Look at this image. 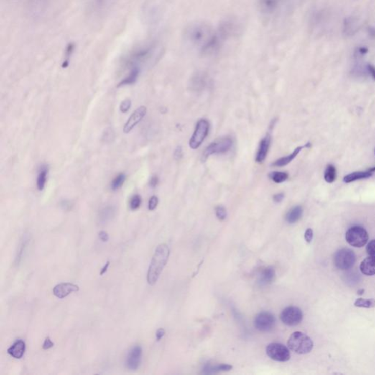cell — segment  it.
<instances>
[{
    "mask_svg": "<svg viewBox=\"0 0 375 375\" xmlns=\"http://www.w3.org/2000/svg\"><path fill=\"white\" fill-rule=\"evenodd\" d=\"M367 70L368 73L371 74V77H372L373 79L375 80V67L374 65H371V64H368L367 65Z\"/></svg>",
    "mask_w": 375,
    "mask_h": 375,
    "instance_id": "c3c4849f",
    "label": "cell"
},
{
    "mask_svg": "<svg viewBox=\"0 0 375 375\" xmlns=\"http://www.w3.org/2000/svg\"><path fill=\"white\" fill-rule=\"evenodd\" d=\"M356 261V256L352 250L349 248H342L335 254L334 263L339 269L348 270L354 266Z\"/></svg>",
    "mask_w": 375,
    "mask_h": 375,
    "instance_id": "ba28073f",
    "label": "cell"
},
{
    "mask_svg": "<svg viewBox=\"0 0 375 375\" xmlns=\"http://www.w3.org/2000/svg\"><path fill=\"white\" fill-rule=\"evenodd\" d=\"M233 368V366L228 364H221L215 366L214 367L213 366H208V368H205V371H207L206 373H216L219 372V371H228Z\"/></svg>",
    "mask_w": 375,
    "mask_h": 375,
    "instance_id": "836d02e7",
    "label": "cell"
},
{
    "mask_svg": "<svg viewBox=\"0 0 375 375\" xmlns=\"http://www.w3.org/2000/svg\"><path fill=\"white\" fill-rule=\"evenodd\" d=\"M25 350V342L22 340H18L8 349V353L16 359H21L24 356Z\"/></svg>",
    "mask_w": 375,
    "mask_h": 375,
    "instance_id": "ac0fdd59",
    "label": "cell"
},
{
    "mask_svg": "<svg viewBox=\"0 0 375 375\" xmlns=\"http://www.w3.org/2000/svg\"><path fill=\"white\" fill-rule=\"evenodd\" d=\"M29 238L27 236H24L23 239L21 240L20 246H19V249H18L17 254L16 256V261L15 263L16 265H19L22 260L23 257H24V253H25L26 249L28 244H29Z\"/></svg>",
    "mask_w": 375,
    "mask_h": 375,
    "instance_id": "f1b7e54d",
    "label": "cell"
},
{
    "mask_svg": "<svg viewBox=\"0 0 375 375\" xmlns=\"http://www.w3.org/2000/svg\"><path fill=\"white\" fill-rule=\"evenodd\" d=\"M131 107V101L130 99H126L124 100L122 103H121V106H120V110H121V113H126L127 111H129L130 108Z\"/></svg>",
    "mask_w": 375,
    "mask_h": 375,
    "instance_id": "74e56055",
    "label": "cell"
},
{
    "mask_svg": "<svg viewBox=\"0 0 375 375\" xmlns=\"http://www.w3.org/2000/svg\"><path fill=\"white\" fill-rule=\"evenodd\" d=\"M304 147H306V146L296 148L295 151L292 152V154L289 155V156H285V157L280 158V159L275 161L274 164H272V166H274V167H284V166L287 165V164H289L291 161L296 158V156L299 154V153H300L303 148Z\"/></svg>",
    "mask_w": 375,
    "mask_h": 375,
    "instance_id": "603a6c76",
    "label": "cell"
},
{
    "mask_svg": "<svg viewBox=\"0 0 375 375\" xmlns=\"http://www.w3.org/2000/svg\"><path fill=\"white\" fill-rule=\"evenodd\" d=\"M54 346V343L51 340L49 337H47L44 340V344H43L42 348L44 350H49V349L53 348Z\"/></svg>",
    "mask_w": 375,
    "mask_h": 375,
    "instance_id": "60d3db41",
    "label": "cell"
},
{
    "mask_svg": "<svg viewBox=\"0 0 375 375\" xmlns=\"http://www.w3.org/2000/svg\"><path fill=\"white\" fill-rule=\"evenodd\" d=\"M284 198V195L283 193L276 194V195H275L274 197H273L275 202H281Z\"/></svg>",
    "mask_w": 375,
    "mask_h": 375,
    "instance_id": "bcb514c9",
    "label": "cell"
},
{
    "mask_svg": "<svg viewBox=\"0 0 375 375\" xmlns=\"http://www.w3.org/2000/svg\"><path fill=\"white\" fill-rule=\"evenodd\" d=\"M330 15L325 8H316L309 17V29L313 33H322L329 24Z\"/></svg>",
    "mask_w": 375,
    "mask_h": 375,
    "instance_id": "5b68a950",
    "label": "cell"
},
{
    "mask_svg": "<svg viewBox=\"0 0 375 375\" xmlns=\"http://www.w3.org/2000/svg\"><path fill=\"white\" fill-rule=\"evenodd\" d=\"M269 177L275 183H281L288 179L289 175L287 172H274L269 174Z\"/></svg>",
    "mask_w": 375,
    "mask_h": 375,
    "instance_id": "f546056e",
    "label": "cell"
},
{
    "mask_svg": "<svg viewBox=\"0 0 375 375\" xmlns=\"http://www.w3.org/2000/svg\"><path fill=\"white\" fill-rule=\"evenodd\" d=\"M164 335H165V330H164V329L159 328L156 333V340L157 341H160L161 339L164 336Z\"/></svg>",
    "mask_w": 375,
    "mask_h": 375,
    "instance_id": "ee69618b",
    "label": "cell"
},
{
    "mask_svg": "<svg viewBox=\"0 0 375 375\" xmlns=\"http://www.w3.org/2000/svg\"><path fill=\"white\" fill-rule=\"evenodd\" d=\"M50 0H27L29 11L34 14H41L46 9Z\"/></svg>",
    "mask_w": 375,
    "mask_h": 375,
    "instance_id": "44dd1931",
    "label": "cell"
},
{
    "mask_svg": "<svg viewBox=\"0 0 375 375\" xmlns=\"http://www.w3.org/2000/svg\"><path fill=\"white\" fill-rule=\"evenodd\" d=\"M48 172H49V169H48L47 166L44 165L41 167L37 179V188L39 191H43L45 188L46 182L47 180Z\"/></svg>",
    "mask_w": 375,
    "mask_h": 375,
    "instance_id": "484cf974",
    "label": "cell"
},
{
    "mask_svg": "<svg viewBox=\"0 0 375 375\" xmlns=\"http://www.w3.org/2000/svg\"><path fill=\"white\" fill-rule=\"evenodd\" d=\"M98 237H99L100 240L103 242H107L108 239H109L108 233L106 231L100 232Z\"/></svg>",
    "mask_w": 375,
    "mask_h": 375,
    "instance_id": "7bdbcfd3",
    "label": "cell"
},
{
    "mask_svg": "<svg viewBox=\"0 0 375 375\" xmlns=\"http://www.w3.org/2000/svg\"><path fill=\"white\" fill-rule=\"evenodd\" d=\"M233 140L230 137L221 138L212 142L204 151L202 160L205 161L213 154H223L230 151L233 146Z\"/></svg>",
    "mask_w": 375,
    "mask_h": 375,
    "instance_id": "9c48e42d",
    "label": "cell"
},
{
    "mask_svg": "<svg viewBox=\"0 0 375 375\" xmlns=\"http://www.w3.org/2000/svg\"><path fill=\"white\" fill-rule=\"evenodd\" d=\"M355 307L361 308H374L375 307L374 299L358 298L354 303Z\"/></svg>",
    "mask_w": 375,
    "mask_h": 375,
    "instance_id": "1f68e13d",
    "label": "cell"
},
{
    "mask_svg": "<svg viewBox=\"0 0 375 375\" xmlns=\"http://www.w3.org/2000/svg\"><path fill=\"white\" fill-rule=\"evenodd\" d=\"M266 354L276 361L286 362L290 359V352L282 344L271 343L266 348Z\"/></svg>",
    "mask_w": 375,
    "mask_h": 375,
    "instance_id": "30bf717a",
    "label": "cell"
},
{
    "mask_svg": "<svg viewBox=\"0 0 375 375\" xmlns=\"http://www.w3.org/2000/svg\"><path fill=\"white\" fill-rule=\"evenodd\" d=\"M289 348L297 354H307L313 349V342L308 335L302 332H295L287 342Z\"/></svg>",
    "mask_w": 375,
    "mask_h": 375,
    "instance_id": "277c9868",
    "label": "cell"
},
{
    "mask_svg": "<svg viewBox=\"0 0 375 375\" xmlns=\"http://www.w3.org/2000/svg\"><path fill=\"white\" fill-rule=\"evenodd\" d=\"M303 208L301 206H296L291 209L286 215V221L289 223H295L302 218Z\"/></svg>",
    "mask_w": 375,
    "mask_h": 375,
    "instance_id": "d4e9b609",
    "label": "cell"
},
{
    "mask_svg": "<svg viewBox=\"0 0 375 375\" xmlns=\"http://www.w3.org/2000/svg\"><path fill=\"white\" fill-rule=\"evenodd\" d=\"M88 9L90 12L101 14L109 7L111 0H87Z\"/></svg>",
    "mask_w": 375,
    "mask_h": 375,
    "instance_id": "e0dca14e",
    "label": "cell"
},
{
    "mask_svg": "<svg viewBox=\"0 0 375 375\" xmlns=\"http://www.w3.org/2000/svg\"><path fill=\"white\" fill-rule=\"evenodd\" d=\"M169 254L170 250L165 243H162L156 248L148 270L147 281L149 285H154L157 282L163 269L167 265Z\"/></svg>",
    "mask_w": 375,
    "mask_h": 375,
    "instance_id": "3957f363",
    "label": "cell"
},
{
    "mask_svg": "<svg viewBox=\"0 0 375 375\" xmlns=\"http://www.w3.org/2000/svg\"><path fill=\"white\" fill-rule=\"evenodd\" d=\"M302 0H258L259 12L268 18L289 14Z\"/></svg>",
    "mask_w": 375,
    "mask_h": 375,
    "instance_id": "7a4b0ae2",
    "label": "cell"
},
{
    "mask_svg": "<svg viewBox=\"0 0 375 375\" xmlns=\"http://www.w3.org/2000/svg\"><path fill=\"white\" fill-rule=\"evenodd\" d=\"M357 52L356 54H358V55L359 56H363L365 55V54H366L368 53V48L365 47H358V49H356Z\"/></svg>",
    "mask_w": 375,
    "mask_h": 375,
    "instance_id": "f6af8a7d",
    "label": "cell"
},
{
    "mask_svg": "<svg viewBox=\"0 0 375 375\" xmlns=\"http://www.w3.org/2000/svg\"><path fill=\"white\" fill-rule=\"evenodd\" d=\"M275 276L276 273L274 268H266L261 274V283L264 284H271L274 280Z\"/></svg>",
    "mask_w": 375,
    "mask_h": 375,
    "instance_id": "4316f807",
    "label": "cell"
},
{
    "mask_svg": "<svg viewBox=\"0 0 375 375\" xmlns=\"http://www.w3.org/2000/svg\"><path fill=\"white\" fill-rule=\"evenodd\" d=\"M324 177H325V181L329 182V183L334 182L335 178H336V170H335L334 166L329 164L326 168V170H325Z\"/></svg>",
    "mask_w": 375,
    "mask_h": 375,
    "instance_id": "4dcf8cb0",
    "label": "cell"
},
{
    "mask_svg": "<svg viewBox=\"0 0 375 375\" xmlns=\"http://www.w3.org/2000/svg\"><path fill=\"white\" fill-rule=\"evenodd\" d=\"M304 238H305L306 241L308 243H310L313 238V231L312 229L309 228L306 230L305 234H304Z\"/></svg>",
    "mask_w": 375,
    "mask_h": 375,
    "instance_id": "b9f144b4",
    "label": "cell"
},
{
    "mask_svg": "<svg viewBox=\"0 0 375 375\" xmlns=\"http://www.w3.org/2000/svg\"><path fill=\"white\" fill-rule=\"evenodd\" d=\"M115 209L114 207L107 206L106 208H103L99 212V215H98V219H99L100 223H106L107 222L111 221L113 217L115 216Z\"/></svg>",
    "mask_w": 375,
    "mask_h": 375,
    "instance_id": "cb8c5ba5",
    "label": "cell"
},
{
    "mask_svg": "<svg viewBox=\"0 0 375 375\" xmlns=\"http://www.w3.org/2000/svg\"><path fill=\"white\" fill-rule=\"evenodd\" d=\"M360 26L361 24L358 18L355 16L346 18L344 21L343 27H342L344 35L347 37L354 36L359 30Z\"/></svg>",
    "mask_w": 375,
    "mask_h": 375,
    "instance_id": "2e32d148",
    "label": "cell"
},
{
    "mask_svg": "<svg viewBox=\"0 0 375 375\" xmlns=\"http://www.w3.org/2000/svg\"><path fill=\"white\" fill-rule=\"evenodd\" d=\"M114 131L111 128H108L107 129H106V131L103 132V136H102L103 140L106 143L111 142L114 139Z\"/></svg>",
    "mask_w": 375,
    "mask_h": 375,
    "instance_id": "d590c367",
    "label": "cell"
},
{
    "mask_svg": "<svg viewBox=\"0 0 375 375\" xmlns=\"http://www.w3.org/2000/svg\"><path fill=\"white\" fill-rule=\"evenodd\" d=\"M80 290L78 285L72 283H61L57 284L53 289V294L59 299H63L70 295L73 292Z\"/></svg>",
    "mask_w": 375,
    "mask_h": 375,
    "instance_id": "9a60e30c",
    "label": "cell"
},
{
    "mask_svg": "<svg viewBox=\"0 0 375 375\" xmlns=\"http://www.w3.org/2000/svg\"><path fill=\"white\" fill-rule=\"evenodd\" d=\"M366 251H367L368 254L371 256H374L375 257V240H373L367 245L366 247Z\"/></svg>",
    "mask_w": 375,
    "mask_h": 375,
    "instance_id": "ab89813d",
    "label": "cell"
},
{
    "mask_svg": "<svg viewBox=\"0 0 375 375\" xmlns=\"http://www.w3.org/2000/svg\"><path fill=\"white\" fill-rule=\"evenodd\" d=\"M360 269L362 274L366 276H373L375 275V257L370 256L362 261Z\"/></svg>",
    "mask_w": 375,
    "mask_h": 375,
    "instance_id": "7402d4cb",
    "label": "cell"
},
{
    "mask_svg": "<svg viewBox=\"0 0 375 375\" xmlns=\"http://www.w3.org/2000/svg\"><path fill=\"white\" fill-rule=\"evenodd\" d=\"M140 71L138 70H132L130 71L129 74L127 75V77H125L123 80H122L119 84L118 85V87L125 86V85H132L135 83L137 80L138 77H139Z\"/></svg>",
    "mask_w": 375,
    "mask_h": 375,
    "instance_id": "83f0119b",
    "label": "cell"
},
{
    "mask_svg": "<svg viewBox=\"0 0 375 375\" xmlns=\"http://www.w3.org/2000/svg\"><path fill=\"white\" fill-rule=\"evenodd\" d=\"M345 238L350 246L361 248L367 243L368 235L364 228L355 226L349 229L347 231Z\"/></svg>",
    "mask_w": 375,
    "mask_h": 375,
    "instance_id": "8992f818",
    "label": "cell"
},
{
    "mask_svg": "<svg viewBox=\"0 0 375 375\" xmlns=\"http://www.w3.org/2000/svg\"><path fill=\"white\" fill-rule=\"evenodd\" d=\"M276 318L271 312H262L255 317L254 326L261 332H269L274 328Z\"/></svg>",
    "mask_w": 375,
    "mask_h": 375,
    "instance_id": "7c38bea8",
    "label": "cell"
},
{
    "mask_svg": "<svg viewBox=\"0 0 375 375\" xmlns=\"http://www.w3.org/2000/svg\"><path fill=\"white\" fill-rule=\"evenodd\" d=\"M158 203H159V199L156 196H153L151 197L149 200V205H148V208L149 210H154L157 207Z\"/></svg>",
    "mask_w": 375,
    "mask_h": 375,
    "instance_id": "f35d334b",
    "label": "cell"
},
{
    "mask_svg": "<svg viewBox=\"0 0 375 375\" xmlns=\"http://www.w3.org/2000/svg\"><path fill=\"white\" fill-rule=\"evenodd\" d=\"M215 213H216V216L220 221H223L227 217V210L226 209L223 208V206H218L215 209Z\"/></svg>",
    "mask_w": 375,
    "mask_h": 375,
    "instance_id": "8d00e7d4",
    "label": "cell"
},
{
    "mask_svg": "<svg viewBox=\"0 0 375 375\" xmlns=\"http://www.w3.org/2000/svg\"><path fill=\"white\" fill-rule=\"evenodd\" d=\"M130 208L132 210H136L140 208L141 205V197L140 195H135L131 197L129 202Z\"/></svg>",
    "mask_w": 375,
    "mask_h": 375,
    "instance_id": "e575fe53",
    "label": "cell"
},
{
    "mask_svg": "<svg viewBox=\"0 0 375 375\" xmlns=\"http://www.w3.org/2000/svg\"><path fill=\"white\" fill-rule=\"evenodd\" d=\"M141 356H142V348L139 345L133 347L130 350L126 357V365L128 369H137L140 366Z\"/></svg>",
    "mask_w": 375,
    "mask_h": 375,
    "instance_id": "5bb4252c",
    "label": "cell"
},
{
    "mask_svg": "<svg viewBox=\"0 0 375 375\" xmlns=\"http://www.w3.org/2000/svg\"><path fill=\"white\" fill-rule=\"evenodd\" d=\"M271 136L270 134L266 135L263 138L262 140L261 141L256 157V161L258 163H262L265 159H266L268 149H269L270 145H271Z\"/></svg>",
    "mask_w": 375,
    "mask_h": 375,
    "instance_id": "d6986e66",
    "label": "cell"
},
{
    "mask_svg": "<svg viewBox=\"0 0 375 375\" xmlns=\"http://www.w3.org/2000/svg\"><path fill=\"white\" fill-rule=\"evenodd\" d=\"M209 128L210 125L207 120H200L197 123L195 132L189 141V147L193 149L200 147L208 135Z\"/></svg>",
    "mask_w": 375,
    "mask_h": 375,
    "instance_id": "52a82bcc",
    "label": "cell"
},
{
    "mask_svg": "<svg viewBox=\"0 0 375 375\" xmlns=\"http://www.w3.org/2000/svg\"><path fill=\"white\" fill-rule=\"evenodd\" d=\"M375 172V167L368 169L366 172H355L353 173L348 174L344 177V182L346 183L349 182H354L355 180H361V179L368 178L373 175Z\"/></svg>",
    "mask_w": 375,
    "mask_h": 375,
    "instance_id": "ffe728a7",
    "label": "cell"
},
{
    "mask_svg": "<svg viewBox=\"0 0 375 375\" xmlns=\"http://www.w3.org/2000/svg\"><path fill=\"white\" fill-rule=\"evenodd\" d=\"M109 266L110 261H108L106 263V265H105L101 270V272H100V275H101V276H103V275H104L106 272H107L108 268L109 267Z\"/></svg>",
    "mask_w": 375,
    "mask_h": 375,
    "instance_id": "f907efd6",
    "label": "cell"
},
{
    "mask_svg": "<svg viewBox=\"0 0 375 375\" xmlns=\"http://www.w3.org/2000/svg\"><path fill=\"white\" fill-rule=\"evenodd\" d=\"M182 156V148L178 147L176 149L175 153H174V157L177 159H180Z\"/></svg>",
    "mask_w": 375,
    "mask_h": 375,
    "instance_id": "681fc988",
    "label": "cell"
},
{
    "mask_svg": "<svg viewBox=\"0 0 375 375\" xmlns=\"http://www.w3.org/2000/svg\"><path fill=\"white\" fill-rule=\"evenodd\" d=\"M280 319L283 323L288 326H296L302 321V311L297 307H287L281 312Z\"/></svg>",
    "mask_w": 375,
    "mask_h": 375,
    "instance_id": "8fae6325",
    "label": "cell"
},
{
    "mask_svg": "<svg viewBox=\"0 0 375 375\" xmlns=\"http://www.w3.org/2000/svg\"><path fill=\"white\" fill-rule=\"evenodd\" d=\"M185 41L204 55L218 53L226 41L219 28H213L204 23L192 24L185 29Z\"/></svg>",
    "mask_w": 375,
    "mask_h": 375,
    "instance_id": "6da1fadb",
    "label": "cell"
},
{
    "mask_svg": "<svg viewBox=\"0 0 375 375\" xmlns=\"http://www.w3.org/2000/svg\"><path fill=\"white\" fill-rule=\"evenodd\" d=\"M126 175L124 173H121L117 175L115 177L114 180H113L111 183V189L113 191L118 190L120 188L123 186L124 184L125 181H126Z\"/></svg>",
    "mask_w": 375,
    "mask_h": 375,
    "instance_id": "d6a6232c",
    "label": "cell"
},
{
    "mask_svg": "<svg viewBox=\"0 0 375 375\" xmlns=\"http://www.w3.org/2000/svg\"><path fill=\"white\" fill-rule=\"evenodd\" d=\"M147 108L144 106H140L136 111H134L132 115L130 116V118H128L126 124L123 126V132L125 134H128V133L131 132L142 121L143 118L147 114Z\"/></svg>",
    "mask_w": 375,
    "mask_h": 375,
    "instance_id": "4fadbf2b",
    "label": "cell"
},
{
    "mask_svg": "<svg viewBox=\"0 0 375 375\" xmlns=\"http://www.w3.org/2000/svg\"><path fill=\"white\" fill-rule=\"evenodd\" d=\"M158 183H159V178L156 176L151 177V180H149V185L152 188L157 186Z\"/></svg>",
    "mask_w": 375,
    "mask_h": 375,
    "instance_id": "7dc6e473",
    "label": "cell"
}]
</instances>
